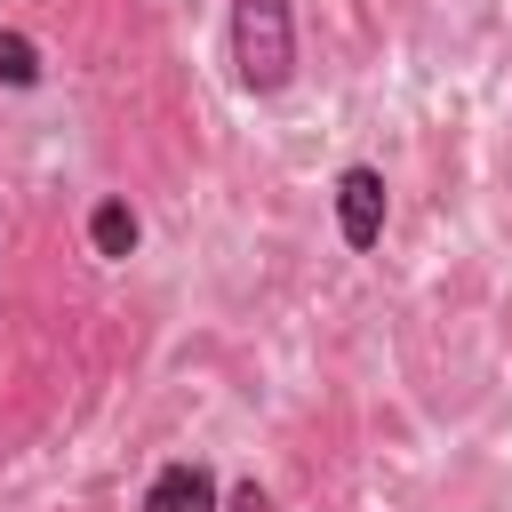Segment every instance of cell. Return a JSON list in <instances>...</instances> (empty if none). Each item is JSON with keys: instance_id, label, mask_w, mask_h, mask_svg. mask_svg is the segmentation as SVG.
<instances>
[{"instance_id": "6da1fadb", "label": "cell", "mask_w": 512, "mask_h": 512, "mask_svg": "<svg viewBox=\"0 0 512 512\" xmlns=\"http://www.w3.org/2000/svg\"><path fill=\"white\" fill-rule=\"evenodd\" d=\"M232 72L248 96H280L296 80V8L288 0H232Z\"/></svg>"}, {"instance_id": "7a4b0ae2", "label": "cell", "mask_w": 512, "mask_h": 512, "mask_svg": "<svg viewBox=\"0 0 512 512\" xmlns=\"http://www.w3.org/2000/svg\"><path fill=\"white\" fill-rule=\"evenodd\" d=\"M328 200H336V232H344V248L368 256V248L384 240V216H392V184H384V168H376V160H344L336 184H328Z\"/></svg>"}, {"instance_id": "3957f363", "label": "cell", "mask_w": 512, "mask_h": 512, "mask_svg": "<svg viewBox=\"0 0 512 512\" xmlns=\"http://www.w3.org/2000/svg\"><path fill=\"white\" fill-rule=\"evenodd\" d=\"M216 504H224V480L200 456H176V464H160L144 480V504L136 512H216Z\"/></svg>"}, {"instance_id": "277c9868", "label": "cell", "mask_w": 512, "mask_h": 512, "mask_svg": "<svg viewBox=\"0 0 512 512\" xmlns=\"http://www.w3.org/2000/svg\"><path fill=\"white\" fill-rule=\"evenodd\" d=\"M136 240H144V224H136L128 200H96V208H88V248H96L104 264H128Z\"/></svg>"}, {"instance_id": "5b68a950", "label": "cell", "mask_w": 512, "mask_h": 512, "mask_svg": "<svg viewBox=\"0 0 512 512\" xmlns=\"http://www.w3.org/2000/svg\"><path fill=\"white\" fill-rule=\"evenodd\" d=\"M40 80H48L40 48H32L16 24H0V88H40Z\"/></svg>"}, {"instance_id": "8992f818", "label": "cell", "mask_w": 512, "mask_h": 512, "mask_svg": "<svg viewBox=\"0 0 512 512\" xmlns=\"http://www.w3.org/2000/svg\"><path fill=\"white\" fill-rule=\"evenodd\" d=\"M216 512H280V504H272V488H264V480H232Z\"/></svg>"}]
</instances>
